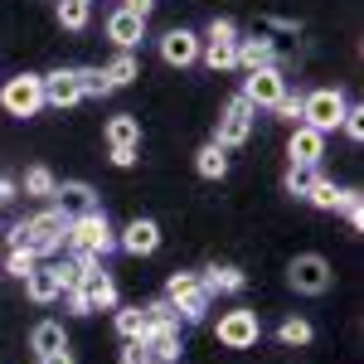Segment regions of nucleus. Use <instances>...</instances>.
<instances>
[{
	"label": "nucleus",
	"instance_id": "nucleus-44",
	"mask_svg": "<svg viewBox=\"0 0 364 364\" xmlns=\"http://www.w3.org/2000/svg\"><path fill=\"white\" fill-rule=\"evenodd\" d=\"M10 199H15V185H10V180H0V204H10Z\"/></svg>",
	"mask_w": 364,
	"mask_h": 364
},
{
	"label": "nucleus",
	"instance_id": "nucleus-37",
	"mask_svg": "<svg viewBox=\"0 0 364 364\" xmlns=\"http://www.w3.org/2000/svg\"><path fill=\"white\" fill-rule=\"evenodd\" d=\"M340 127H345L355 141H364V112L360 107H345V122H340Z\"/></svg>",
	"mask_w": 364,
	"mask_h": 364
},
{
	"label": "nucleus",
	"instance_id": "nucleus-29",
	"mask_svg": "<svg viewBox=\"0 0 364 364\" xmlns=\"http://www.w3.org/2000/svg\"><path fill=\"white\" fill-rule=\"evenodd\" d=\"M54 190H58V180H54L44 166L25 170V195H39V199H44V195H54Z\"/></svg>",
	"mask_w": 364,
	"mask_h": 364
},
{
	"label": "nucleus",
	"instance_id": "nucleus-18",
	"mask_svg": "<svg viewBox=\"0 0 364 364\" xmlns=\"http://www.w3.org/2000/svg\"><path fill=\"white\" fill-rule=\"evenodd\" d=\"M25 291H29V301H39V306H44V301H54L63 287H58V272H54V267H39V262H34V272L25 277Z\"/></svg>",
	"mask_w": 364,
	"mask_h": 364
},
{
	"label": "nucleus",
	"instance_id": "nucleus-15",
	"mask_svg": "<svg viewBox=\"0 0 364 364\" xmlns=\"http://www.w3.org/2000/svg\"><path fill=\"white\" fill-rule=\"evenodd\" d=\"M146 350H151V360L175 364V360H180V326L170 321V326H156V331H146Z\"/></svg>",
	"mask_w": 364,
	"mask_h": 364
},
{
	"label": "nucleus",
	"instance_id": "nucleus-16",
	"mask_svg": "<svg viewBox=\"0 0 364 364\" xmlns=\"http://www.w3.org/2000/svg\"><path fill=\"white\" fill-rule=\"evenodd\" d=\"M267 63H277V49H272V39H262V34H252V39H238V68H267Z\"/></svg>",
	"mask_w": 364,
	"mask_h": 364
},
{
	"label": "nucleus",
	"instance_id": "nucleus-8",
	"mask_svg": "<svg viewBox=\"0 0 364 364\" xmlns=\"http://www.w3.org/2000/svg\"><path fill=\"white\" fill-rule=\"evenodd\" d=\"M243 97H248L252 107H277L282 97H287V78H282L277 63H267V68H252L248 83H243Z\"/></svg>",
	"mask_w": 364,
	"mask_h": 364
},
{
	"label": "nucleus",
	"instance_id": "nucleus-3",
	"mask_svg": "<svg viewBox=\"0 0 364 364\" xmlns=\"http://www.w3.org/2000/svg\"><path fill=\"white\" fill-rule=\"evenodd\" d=\"M199 54H204V63L209 68H238V29H233V20H214L209 25V34L199 39Z\"/></svg>",
	"mask_w": 364,
	"mask_h": 364
},
{
	"label": "nucleus",
	"instance_id": "nucleus-27",
	"mask_svg": "<svg viewBox=\"0 0 364 364\" xmlns=\"http://www.w3.org/2000/svg\"><path fill=\"white\" fill-rule=\"evenodd\" d=\"M117 336L122 340H146V316H141V306L117 311Z\"/></svg>",
	"mask_w": 364,
	"mask_h": 364
},
{
	"label": "nucleus",
	"instance_id": "nucleus-12",
	"mask_svg": "<svg viewBox=\"0 0 364 364\" xmlns=\"http://www.w3.org/2000/svg\"><path fill=\"white\" fill-rule=\"evenodd\" d=\"M117 248H127L132 257H146V252H156V248H161V228H156V219H132V224L122 228Z\"/></svg>",
	"mask_w": 364,
	"mask_h": 364
},
{
	"label": "nucleus",
	"instance_id": "nucleus-43",
	"mask_svg": "<svg viewBox=\"0 0 364 364\" xmlns=\"http://www.w3.org/2000/svg\"><path fill=\"white\" fill-rule=\"evenodd\" d=\"M44 364H73V355L68 350H54V355H44Z\"/></svg>",
	"mask_w": 364,
	"mask_h": 364
},
{
	"label": "nucleus",
	"instance_id": "nucleus-42",
	"mask_svg": "<svg viewBox=\"0 0 364 364\" xmlns=\"http://www.w3.org/2000/svg\"><path fill=\"white\" fill-rule=\"evenodd\" d=\"M122 10H132V15H136V20H146V15H151V10H156V0H127V5H122Z\"/></svg>",
	"mask_w": 364,
	"mask_h": 364
},
{
	"label": "nucleus",
	"instance_id": "nucleus-25",
	"mask_svg": "<svg viewBox=\"0 0 364 364\" xmlns=\"http://www.w3.org/2000/svg\"><path fill=\"white\" fill-rule=\"evenodd\" d=\"M78 73V87H83V97H107L112 92V78H107V68H73Z\"/></svg>",
	"mask_w": 364,
	"mask_h": 364
},
{
	"label": "nucleus",
	"instance_id": "nucleus-46",
	"mask_svg": "<svg viewBox=\"0 0 364 364\" xmlns=\"http://www.w3.org/2000/svg\"><path fill=\"white\" fill-rule=\"evenodd\" d=\"M151 364H161V360H151Z\"/></svg>",
	"mask_w": 364,
	"mask_h": 364
},
{
	"label": "nucleus",
	"instance_id": "nucleus-35",
	"mask_svg": "<svg viewBox=\"0 0 364 364\" xmlns=\"http://www.w3.org/2000/svg\"><path fill=\"white\" fill-rule=\"evenodd\" d=\"M311 180H316V166H291L287 170V195H306Z\"/></svg>",
	"mask_w": 364,
	"mask_h": 364
},
{
	"label": "nucleus",
	"instance_id": "nucleus-10",
	"mask_svg": "<svg viewBox=\"0 0 364 364\" xmlns=\"http://www.w3.org/2000/svg\"><path fill=\"white\" fill-rule=\"evenodd\" d=\"M73 291H78V296L87 301V311H112V306H117V282L107 277L102 267H87L83 282H78Z\"/></svg>",
	"mask_w": 364,
	"mask_h": 364
},
{
	"label": "nucleus",
	"instance_id": "nucleus-13",
	"mask_svg": "<svg viewBox=\"0 0 364 364\" xmlns=\"http://www.w3.org/2000/svg\"><path fill=\"white\" fill-rule=\"evenodd\" d=\"M321 156H326V132L296 122V132H291V166H316Z\"/></svg>",
	"mask_w": 364,
	"mask_h": 364
},
{
	"label": "nucleus",
	"instance_id": "nucleus-24",
	"mask_svg": "<svg viewBox=\"0 0 364 364\" xmlns=\"http://www.w3.org/2000/svg\"><path fill=\"white\" fill-rule=\"evenodd\" d=\"M107 141H112V146H136L141 141V122L132 112L112 117V122H107Z\"/></svg>",
	"mask_w": 364,
	"mask_h": 364
},
{
	"label": "nucleus",
	"instance_id": "nucleus-6",
	"mask_svg": "<svg viewBox=\"0 0 364 364\" xmlns=\"http://www.w3.org/2000/svg\"><path fill=\"white\" fill-rule=\"evenodd\" d=\"M257 336H262L257 311L238 306V311H224V316H219V345H228V350H252Z\"/></svg>",
	"mask_w": 364,
	"mask_h": 364
},
{
	"label": "nucleus",
	"instance_id": "nucleus-36",
	"mask_svg": "<svg viewBox=\"0 0 364 364\" xmlns=\"http://www.w3.org/2000/svg\"><path fill=\"white\" fill-rule=\"evenodd\" d=\"M122 364H151V350H146V340H127V350H122Z\"/></svg>",
	"mask_w": 364,
	"mask_h": 364
},
{
	"label": "nucleus",
	"instance_id": "nucleus-20",
	"mask_svg": "<svg viewBox=\"0 0 364 364\" xmlns=\"http://www.w3.org/2000/svg\"><path fill=\"white\" fill-rule=\"evenodd\" d=\"M29 345H34V355L44 360V355H54V350H68V336H63V326H58V321H39V326H34V336H29Z\"/></svg>",
	"mask_w": 364,
	"mask_h": 364
},
{
	"label": "nucleus",
	"instance_id": "nucleus-7",
	"mask_svg": "<svg viewBox=\"0 0 364 364\" xmlns=\"http://www.w3.org/2000/svg\"><path fill=\"white\" fill-rule=\"evenodd\" d=\"M252 117H257V107L238 92V97L224 107V117H219V136H214V141H219L224 151H228V146H243V141L252 136Z\"/></svg>",
	"mask_w": 364,
	"mask_h": 364
},
{
	"label": "nucleus",
	"instance_id": "nucleus-1",
	"mask_svg": "<svg viewBox=\"0 0 364 364\" xmlns=\"http://www.w3.org/2000/svg\"><path fill=\"white\" fill-rule=\"evenodd\" d=\"M68 248L78 252V257L102 262V257L117 248V233H112V224H107V214H102V209H87L78 219H68Z\"/></svg>",
	"mask_w": 364,
	"mask_h": 364
},
{
	"label": "nucleus",
	"instance_id": "nucleus-9",
	"mask_svg": "<svg viewBox=\"0 0 364 364\" xmlns=\"http://www.w3.org/2000/svg\"><path fill=\"white\" fill-rule=\"evenodd\" d=\"M287 277H291V287H296V291L321 296V291L331 287V262H326V257H316V252H301V257L291 262V272H287Z\"/></svg>",
	"mask_w": 364,
	"mask_h": 364
},
{
	"label": "nucleus",
	"instance_id": "nucleus-5",
	"mask_svg": "<svg viewBox=\"0 0 364 364\" xmlns=\"http://www.w3.org/2000/svg\"><path fill=\"white\" fill-rule=\"evenodd\" d=\"M0 107L10 117H34L44 107V83L34 78V73H20V78H10V83L0 87Z\"/></svg>",
	"mask_w": 364,
	"mask_h": 364
},
{
	"label": "nucleus",
	"instance_id": "nucleus-2",
	"mask_svg": "<svg viewBox=\"0 0 364 364\" xmlns=\"http://www.w3.org/2000/svg\"><path fill=\"white\" fill-rule=\"evenodd\" d=\"M63 243H68V214L63 209H44L29 219V252L34 257H54Z\"/></svg>",
	"mask_w": 364,
	"mask_h": 364
},
{
	"label": "nucleus",
	"instance_id": "nucleus-41",
	"mask_svg": "<svg viewBox=\"0 0 364 364\" xmlns=\"http://www.w3.org/2000/svg\"><path fill=\"white\" fill-rule=\"evenodd\" d=\"M112 161L117 166H136V146H112Z\"/></svg>",
	"mask_w": 364,
	"mask_h": 364
},
{
	"label": "nucleus",
	"instance_id": "nucleus-26",
	"mask_svg": "<svg viewBox=\"0 0 364 364\" xmlns=\"http://www.w3.org/2000/svg\"><path fill=\"white\" fill-rule=\"evenodd\" d=\"M87 267H92V262H87V257H78V252H73V257H63V262H54L58 287H63V291H73V287L83 282V272H87Z\"/></svg>",
	"mask_w": 364,
	"mask_h": 364
},
{
	"label": "nucleus",
	"instance_id": "nucleus-38",
	"mask_svg": "<svg viewBox=\"0 0 364 364\" xmlns=\"http://www.w3.org/2000/svg\"><path fill=\"white\" fill-rule=\"evenodd\" d=\"M272 112H277L282 122H291V127H296V122H301V102H291V97H282V102L272 107Z\"/></svg>",
	"mask_w": 364,
	"mask_h": 364
},
{
	"label": "nucleus",
	"instance_id": "nucleus-39",
	"mask_svg": "<svg viewBox=\"0 0 364 364\" xmlns=\"http://www.w3.org/2000/svg\"><path fill=\"white\" fill-rule=\"evenodd\" d=\"M340 209L350 214V224H355V228L364 224V199H360V195H345V204H340Z\"/></svg>",
	"mask_w": 364,
	"mask_h": 364
},
{
	"label": "nucleus",
	"instance_id": "nucleus-11",
	"mask_svg": "<svg viewBox=\"0 0 364 364\" xmlns=\"http://www.w3.org/2000/svg\"><path fill=\"white\" fill-rule=\"evenodd\" d=\"M39 83H44V102H54V107L83 102V87H78V73H73V68H54V73H44Z\"/></svg>",
	"mask_w": 364,
	"mask_h": 364
},
{
	"label": "nucleus",
	"instance_id": "nucleus-31",
	"mask_svg": "<svg viewBox=\"0 0 364 364\" xmlns=\"http://www.w3.org/2000/svg\"><path fill=\"white\" fill-rule=\"evenodd\" d=\"M58 20H63V29H87V5H78V0H58Z\"/></svg>",
	"mask_w": 364,
	"mask_h": 364
},
{
	"label": "nucleus",
	"instance_id": "nucleus-40",
	"mask_svg": "<svg viewBox=\"0 0 364 364\" xmlns=\"http://www.w3.org/2000/svg\"><path fill=\"white\" fill-rule=\"evenodd\" d=\"M10 248H29V219H20L10 228Z\"/></svg>",
	"mask_w": 364,
	"mask_h": 364
},
{
	"label": "nucleus",
	"instance_id": "nucleus-17",
	"mask_svg": "<svg viewBox=\"0 0 364 364\" xmlns=\"http://www.w3.org/2000/svg\"><path fill=\"white\" fill-rule=\"evenodd\" d=\"M54 195H58V209H63L68 219H78V214H87V209H97L92 190H87V185H78V180H73V185H58Z\"/></svg>",
	"mask_w": 364,
	"mask_h": 364
},
{
	"label": "nucleus",
	"instance_id": "nucleus-21",
	"mask_svg": "<svg viewBox=\"0 0 364 364\" xmlns=\"http://www.w3.org/2000/svg\"><path fill=\"white\" fill-rule=\"evenodd\" d=\"M195 170L204 175V180H224V170H228V151L219 146V141H209L204 151L195 156Z\"/></svg>",
	"mask_w": 364,
	"mask_h": 364
},
{
	"label": "nucleus",
	"instance_id": "nucleus-30",
	"mask_svg": "<svg viewBox=\"0 0 364 364\" xmlns=\"http://www.w3.org/2000/svg\"><path fill=\"white\" fill-rule=\"evenodd\" d=\"M136 73H141V68H136V58H132V54H117L112 63H107V78H112V87H127Z\"/></svg>",
	"mask_w": 364,
	"mask_h": 364
},
{
	"label": "nucleus",
	"instance_id": "nucleus-34",
	"mask_svg": "<svg viewBox=\"0 0 364 364\" xmlns=\"http://www.w3.org/2000/svg\"><path fill=\"white\" fill-rule=\"evenodd\" d=\"M277 340H282V345H306V340H311V326L301 321V316H291V321H282Z\"/></svg>",
	"mask_w": 364,
	"mask_h": 364
},
{
	"label": "nucleus",
	"instance_id": "nucleus-4",
	"mask_svg": "<svg viewBox=\"0 0 364 364\" xmlns=\"http://www.w3.org/2000/svg\"><path fill=\"white\" fill-rule=\"evenodd\" d=\"M345 107H350V102L340 97L336 87H316V92H311L306 102H301V122L331 136V132H336L340 122H345Z\"/></svg>",
	"mask_w": 364,
	"mask_h": 364
},
{
	"label": "nucleus",
	"instance_id": "nucleus-32",
	"mask_svg": "<svg viewBox=\"0 0 364 364\" xmlns=\"http://www.w3.org/2000/svg\"><path fill=\"white\" fill-rule=\"evenodd\" d=\"M34 262H39V257H34L29 248H10V257H5V272H10V277H20V282H25L29 272H34Z\"/></svg>",
	"mask_w": 364,
	"mask_h": 364
},
{
	"label": "nucleus",
	"instance_id": "nucleus-19",
	"mask_svg": "<svg viewBox=\"0 0 364 364\" xmlns=\"http://www.w3.org/2000/svg\"><path fill=\"white\" fill-rule=\"evenodd\" d=\"M141 29H146V20H136L132 10H117L112 20H107V39L122 44V49H132V44L141 39Z\"/></svg>",
	"mask_w": 364,
	"mask_h": 364
},
{
	"label": "nucleus",
	"instance_id": "nucleus-45",
	"mask_svg": "<svg viewBox=\"0 0 364 364\" xmlns=\"http://www.w3.org/2000/svg\"><path fill=\"white\" fill-rule=\"evenodd\" d=\"M78 5H87V0H78Z\"/></svg>",
	"mask_w": 364,
	"mask_h": 364
},
{
	"label": "nucleus",
	"instance_id": "nucleus-23",
	"mask_svg": "<svg viewBox=\"0 0 364 364\" xmlns=\"http://www.w3.org/2000/svg\"><path fill=\"white\" fill-rule=\"evenodd\" d=\"M345 195H350V190H340L336 180H326V175H316V180H311V190H306V199L316 204V209H340Z\"/></svg>",
	"mask_w": 364,
	"mask_h": 364
},
{
	"label": "nucleus",
	"instance_id": "nucleus-14",
	"mask_svg": "<svg viewBox=\"0 0 364 364\" xmlns=\"http://www.w3.org/2000/svg\"><path fill=\"white\" fill-rule=\"evenodd\" d=\"M161 58L175 63V68L195 63L199 58V34H190V29H170V34H161Z\"/></svg>",
	"mask_w": 364,
	"mask_h": 364
},
{
	"label": "nucleus",
	"instance_id": "nucleus-22",
	"mask_svg": "<svg viewBox=\"0 0 364 364\" xmlns=\"http://www.w3.org/2000/svg\"><path fill=\"white\" fill-rule=\"evenodd\" d=\"M199 287H204L209 296H219V291H243V272H238V267H209V272L199 277Z\"/></svg>",
	"mask_w": 364,
	"mask_h": 364
},
{
	"label": "nucleus",
	"instance_id": "nucleus-33",
	"mask_svg": "<svg viewBox=\"0 0 364 364\" xmlns=\"http://www.w3.org/2000/svg\"><path fill=\"white\" fill-rule=\"evenodd\" d=\"M141 316H146V331H156V326H170V321H180V316H175V306H170L166 296H161V301H151V306H141Z\"/></svg>",
	"mask_w": 364,
	"mask_h": 364
},
{
	"label": "nucleus",
	"instance_id": "nucleus-28",
	"mask_svg": "<svg viewBox=\"0 0 364 364\" xmlns=\"http://www.w3.org/2000/svg\"><path fill=\"white\" fill-rule=\"evenodd\" d=\"M199 291V277L195 272H170V282H166V301L175 306V301H185V296H195Z\"/></svg>",
	"mask_w": 364,
	"mask_h": 364
}]
</instances>
